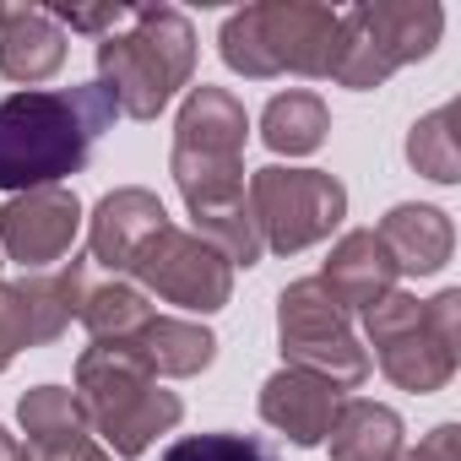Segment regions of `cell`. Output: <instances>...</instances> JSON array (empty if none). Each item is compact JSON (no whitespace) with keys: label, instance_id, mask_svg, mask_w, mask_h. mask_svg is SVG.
<instances>
[{"label":"cell","instance_id":"cell-1","mask_svg":"<svg viewBox=\"0 0 461 461\" xmlns=\"http://www.w3.org/2000/svg\"><path fill=\"white\" fill-rule=\"evenodd\" d=\"M245 141H250V114L228 87H190L174 120V185L195 217V234L228 261V267H261L267 245L256 212L245 201Z\"/></svg>","mask_w":461,"mask_h":461},{"label":"cell","instance_id":"cell-2","mask_svg":"<svg viewBox=\"0 0 461 461\" xmlns=\"http://www.w3.org/2000/svg\"><path fill=\"white\" fill-rule=\"evenodd\" d=\"M114 98L98 82L23 87L0 104V190H44L82 174L93 141L114 125Z\"/></svg>","mask_w":461,"mask_h":461},{"label":"cell","instance_id":"cell-3","mask_svg":"<svg viewBox=\"0 0 461 461\" xmlns=\"http://www.w3.org/2000/svg\"><path fill=\"white\" fill-rule=\"evenodd\" d=\"M195 77V28L174 6L131 12L125 33L98 39V87L125 120H158Z\"/></svg>","mask_w":461,"mask_h":461},{"label":"cell","instance_id":"cell-4","mask_svg":"<svg viewBox=\"0 0 461 461\" xmlns=\"http://www.w3.org/2000/svg\"><path fill=\"white\" fill-rule=\"evenodd\" d=\"M364 331L375 348V364L385 369L391 385L412 391V396H434L450 385L456 375V353H461V294L445 288L429 304L418 294H385L380 304L364 310Z\"/></svg>","mask_w":461,"mask_h":461},{"label":"cell","instance_id":"cell-5","mask_svg":"<svg viewBox=\"0 0 461 461\" xmlns=\"http://www.w3.org/2000/svg\"><path fill=\"white\" fill-rule=\"evenodd\" d=\"M337 17L331 6L315 0H267V6H245L222 23L217 55L228 71L250 82L267 77H331V50H337Z\"/></svg>","mask_w":461,"mask_h":461},{"label":"cell","instance_id":"cell-6","mask_svg":"<svg viewBox=\"0 0 461 461\" xmlns=\"http://www.w3.org/2000/svg\"><path fill=\"white\" fill-rule=\"evenodd\" d=\"M77 402H82L93 434L120 461L152 450V439L185 418V402L174 391H163L136 358H125L120 348H104V342H93L77 358Z\"/></svg>","mask_w":461,"mask_h":461},{"label":"cell","instance_id":"cell-7","mask_svg":"<svg viewBox=\"0 0 461 461\" xmlns=\"http://www.w3.org/2000/svg\"><path fill=\"white\" fill-rule=\"evenodd\" d=\"M445 33V12L434 0H364L337 17V50H331V82L369 93L391 82L402 66L423 60Z\"/></svg>","mask_w":461,"mask_h":461},{"label":"cell","instance_id":"cell-8","mask_svg":"<svg viewBox=\"0 0 461 461\" xmlns=\"http://www.w3.org/2000/svg\"><path fill=\"white\" fill-rule=\"evenodd\" d=\"M277 342L288 369H304L337 391H353L369 380V348L353 331V315L326 294L321 277H299L277 299Z\"/></svg>","mask_w":461,"mask_h":461},{"label":"cell","instance_id":"cell-9","mask_svg":"<svg viewBox=\"0 0 461 461\" xmlns=\"http://www.w3.org/2000/svg\"><path fill=\"white\" fill-rule=\"evenodd\" d=\"M250 212L261 228V245L272 256H299L321 240H331V228L348 217V190L326 168H283L267 163L250 174Z\"/></svg>","mask_w":461,"mask_h":461},{"label":"cell","instance_id":"cell-10","mask_svg":"<svg viewBox=\"0 0 461 461\" xmlns=\"http://www.w3.org/2000/svg\"><path fill=\"white\" fill-rule=\"evenodd\" d=\"M131 277L147 299L179 304L190 315H212L234 299V267H228L201 234H185V228H158V234L136 250Z\"/></svg>","mask_w":461,"mask_h":461},{"label":"cell","instance_id":"cell-11","mask_svg":"<svg viewBox=\"0 0 461 461\" xmlns=\"http://www.w3.org/2000/svg\"><path fill=\"white\" fill-rule=\"evenodd\" d=\"M82 234V201L71 185L23 190L0 206V256L17 261L23 272H50L71 256Z\"/></svg>","mask_w":461,"mask_h":461},{"label":"cell","instance_id":"cell-12","mask_svg":"<svg viewBox=\"0 0 461 461\" xmlns=\"http://www.w3.org/2000/svg\"><path fill=\"white\" fill-rule=\"evenodd\" d=\"M82 294H87V261H77V256L66 267L23 272L17 283H0V310H6L17 353L55 342L71 326V315L82 310Z\"/></svg>","mask_w":461,"mask_h":461},{"label":"cell","instance_id":"cell-13","mask_svg":"<svg viewBox=\"0 0 461 461\" xmlns=\"http://www.w3.org/2000/svg\"><path fill=\"white\" fill-rule=\"evenodd\" d=\"M158 228H168L163 201H158L152 190H141V185H120V190H109V195L93 206V217H87V250H93V261H98L104 272L131 277L136 250L158 234Z\"/></svg>","mask_w":461,"mask_h":461},{"label":"cell","instance_id":"cell-14","mask_svg":"<svg viewBox=\"0 0 461 461\" xmlns=\"http://www.w3.org/2000/svg\"><path fill=\"white\" fill-rule=\"evenodd\" d=\"M337 407H342V391L337 385H326V380H315L304 369H288V364L261 385V418L277 434H288L299 450L326 445V429H331Z\"/></svg>","mask_w":461,"mask_h":461},{"label":"cell","instance_id":"cell-15","mask_svg":"<svg viewBox=\"0 0 461 461\" xmlns=\"http://www.w3.org/2000/svg\"><path fill=\"white\" fill-rule=\"evenodd\" d=\"M120 353L136 358L152 380H190V375H201V369L217 358V337H212L206 326L185 321V315H158V310H152V315L120 342Z\"/></svg>","mask_w":461,"mask_h":461},{"label":"cell","instance_id":"cell-16","mask_svg":"<svg viewBox=\"0 0 461 461\" xmlns=\"http://www.w3.org/2000/svg\"><path fill=\"white\" fill-rule=\"evenodd\" d=\"M396 261L385 256V245H380V234L375 228H353V234H342L337 245H331V256H326V272H321V283H326V294L353 315H364L369 304H380L385 294H396Z\"/></svg>","mask_w":461,"mask_h":461},{"label":"cell","instance_id":"cell-17","mask_svg":"<svg viewBox=\"0 0 461 461\" xmlns=\"http://www.w3.org/2000/svg\"><path fill=\"white\" fill-rule=\"evenodd\" d=\"M66 66V28L39 6H0V77L39 87Z\"/></svg>","mask_w":461,"mask_h":461},{"label":"cell","instance_id":"cell-18","mask_svg":"<svg viewBox=\"0 0 461 461\" xmlns=\"http://www.w3.org/2000/svg\"><path fill=\"white\" fill-rule=\"evenodd\" d=\"M375 234H380L385 256L396 261V272H407V277H434V272H445V261H450V250H456L450 217H445L439 206H418V201L391 206V212L380 217Z\"/></svg>","mask_w":461,"mask_h":461},{"label":"cell","instance_id":"cell-19","mask_svg":"<svg viewBox=\"0 0 461 461\" xmlns=\"http://www.w3.org/2000/svg\"><path fill=\"white\" fill-rule=\"evenodd\" d=\"M326 439H331V461H396L407 450L402 418L380 402H364V396H348L337 407Z\"/></svg>","mask_w":461,"mask_h":461},{"label":"cell","instance_id":"cell-20","mask_svg":"<svg viewBox=\"0 0 461 461\" xmlns=\"http://www.w3.org/2000/svg\"><path fill=\"white\" fill-rule=\"evenodd\" d=\"M17 423H23V434H28V456H33V450L71 445V439H93V423H87L77 391H66V385H33V391L17 402Z\"/></svg>","mask_w":461,"mask_h":461},{"label":"cell","instance_id":"cell-21","mask_svg":"<svg viewBox=\"0 0 461 461\" xmlns=\"http://www.w3.org/2000/svg\"><path fill=\"white\" fill-rule=\"evenodd\" d=\"M331 131V109L315 98V93H277L261 114V141L272 152H288V158H304L326 141Z\"/></svg>","mask_w":461,"mask_h":461},{"label":"cell","instance_id":"cell-22","mask_svg":"<svg viewBox=\"0 0 461 461\" xmlns=\"http://www.w3.org/2000/svg\"><path fill=\"white\" fill-rule=\"evenodd\" d=\"M152 315V304H147V294L136 288V283H125V277H109V283H87V294H82V310H77V321L87 326V337L93 342H104V348H120L141 321Z\"/></svg>","mask_w":461,"mask_h":461},{"label":"cell","instance_id":"cell-23","mask_svg":"<svg viewBox=\"0 0 461 461\" xmlns=\"http://www.w3.org/2000/svg\"><path fill=\"white\" fill-rule=\"evenodd\" d=\"M456 120H461V104H439L434 114L412 120L407 131V163L434 179V185H456L461 179V136H456Z\"/></svg>","mask_w":461,"mask_h":461},{"label":"cell","instance_id":"cell-24","mask_svg":"<svg viewBox=\"0 0 461 461\" xmlns=\"http://www.w3.org/2000/svg\"><path fill=\"white\" fill-rule=\"evenodd\" d=\"M163 461H283V456L256 434H185L163 450Z\"/></svg>","mask_w":461,"mask_h":461},{"label":"cell","instance_id":"cell-25","mask_svg":"<svg viewBox=\"0 0 461 461\" xmlns=\"http://www.w3.org/2000/svg\"><path fill=\"white\" fill-rule=\"evenodd\" d=\"M60 28H71V33H98V39H109V33H120V23H131V12L125 6H87V12H50Z\"/></svg>","mask_w":461,"mask_h":461},{"label":"cell","instance_id":"cell-26","mask_svg":"<svg viewBox=\"0 0 461 461\" xmlns=\"http://www.w3.org/2000/svg\"><path fill=\"white\" fill-rule=\"evenodd\" d=\"M396 461H461V423H439L418 439V450H402Z\"/></svg>","mask_w":461,"mask_h":461},{"label":"cell","instance_id":"cell-27","mask_svg":"<svg viewBox=\"0 0 461 461\" xmlns=\"http://www.w3.org/2000/svg\"><path fill=\"white\" fill-rule=\"evenodd\" d=\"M28 461H114L98 439H71V445H55V450H33Z\"/></svg>","mask_w":461,"mask_h":461},{"label":"cell","instance_id":"cell-28","mask_svg":"<svg viewBox=\"0 0 461 461\" xmlns=\"http://www.w3.org/2000/svg\"><path fill=\"white\" fill-rule=\"evenodd\" d=\"M0 461H28V445L17 434H6V429H0Z\"/></svg>","mask_w":461,"mask_h":461},{"label":"cell","instance_id":"cell-29","mask_svg":"<svg viewBox=\"0 0 461 461\" xmlns=\"http://www.w3.org/2000/svg\"><path fill=\"white\" fill-rule=\"evenodd\" d=\"M17 358V342H12V326H6V310H0V369Z\"/></svg>","mask_w":461,"mask_h":461}]
</instances>
